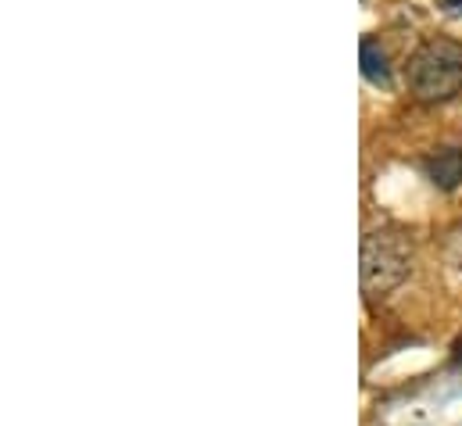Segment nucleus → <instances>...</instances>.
<instances>
[{
    "label": "nucleus",
    "instance_id": "nucleus-1",
    "mask_svg": "<svg viewBox=\"0 0 462 426\" xmlns=\"http://www.w3.org/2000/svg\"><path fill=\"white\" fill-rule=\"evenodd\" d=\"M405 83L416 101L441 105L462 94V47L456 40H427L412 51L405 65Z\"/></svg>",
    "mask_w": 462,
    "mask_h": 426
},
{
    "label": "nucleus",
    "instance_id": "nucleus-2",
    "mask_svg": "<svg viewBox=\"0 0 462 426\" xmlns=\"http://www.w3.org/2000/svg\"><path fill=\"white\" fill-rule=\"evenodd\" d=\"M412 273V244L398 229H373L362 236V291L387 298Z\"/></svg>",
    "mask_w": 462,
    "mask_h": 426
},
{
    "label": "nucleus",
    "instance_id": "nucleus-3",
    "mask_svg": "<svg viewBox=\"0 0 462 426\" xmlns=\"http://www.w3.org/2000/svg\"><path fill=\"white\" fill-rule=\"evenodd\" d=\"M423 176L438 187V190H456L462 183V151L459 147H438L430 151L423 162Z\"/></svg>",
    "mask_w": 462,
    "mask_h": 426
},
{
    "label": "nucleus",
    "instance_id": "nucleus-4",
    "mask_svg": "<svg viewBox=\"0 0 462 426\" xmlns=\"http://www.w3.org/2000/svg\"><path fill=\"white\" fill-rule=\"evenodd\" d=\"M362 76L376 87L391 83V65H387V51L376 40H362Z\"/></svg>",
    "mask_w": 462,
    "mask_h": 426
},
{
    "label": "nucleus",
    "instance_id": "nucleus-5",
    "mask_svg": "<svg viewBox=\"0 0 462 426\" xmlns=\"http://www.w3.org/2000/svg\"><path fill=\"white\" fill-rule=\"evenodd\" d=\"M441 4V11H448V14H459L462 18V0H438Z\"/></svg>",
    "mask_w": 462,
    "mask_h": 426
},
{
    "label": "nucleus",
    "instance_id": "nucleus-6",
    "mask_svg": "<svg viewBox=\"0 0 462 426\" xmlns=\"http://www.w3.org/2000/svg\"><path fill=\"white\" fill-rule=\"evenodd\" d=\"M456 358H462V344H459V355H456Z\"/></svg>",
    "mask_w": 462,
    "mask_h": 426
}]
</instances>
